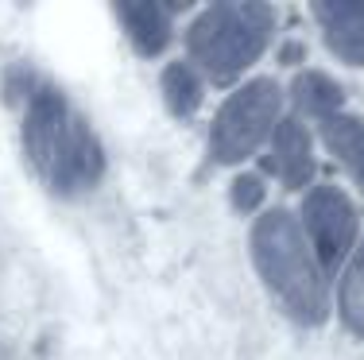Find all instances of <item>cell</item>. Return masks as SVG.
I'll list each match as a JSON object with an SVG mask.
<instances>
[{
  "instance_id": "6da1fadb",
  "label": "cell",
  "mask_w": 364,
  "mask_h": 360,
  "mask_svg": "<svg viewBox=\"0 0 364 360\" xmlns=\"http://www.w3.org/2000/svg\"><path fill=\"white\" fill-rule=\"evenodd\" d=\"M252 256L264 276L267 290L287 306L291 318L306 325H322L329 314L326 279L318 271V260L302 236L299 221L287 209H272L252 229Z\"/></svg>"
},
{
  "instance_id": "7a4b0ae2",
  "label": "cell",
  "mask_w": 364,
  "mask_h": 360,
  "mask_svg": "<svg viewBox=\"0 0 364 360\" xmlns=\"http://www.w3.org/2000/svg\"><path fill=\"white\" fill-rule=\"evenodd\" d=\"M272 28L275 12L267 4H213L186 31L190 62L213 85H229L264 55Z\"/></svg>"
},
{
  "instance_id": "3957f363",
  "label": "cell",
  "mask_w": 364,
  "mask_h": 360,
  "mask_svg": "<svg viewBox=\"0 0 364 360\" xmlns=\"http://www.w3.org/2000/svg\"><path fill=\"white\" fill-rule=\"evenodd\" d=\"M279 113H283V89L275 85V78H256L240 85L213 120V132H210L213 159L218 163L248 159L275 132Z\"/></svg>"
},
{
  "instance_id": "277c9868",
  "label": "cell",
  "mask_w": 364,
  "mask_h": 360,
  "mask_svg": "<svg viewBox=\"0 0 364 360\" xmlns=\"http://www.w3.org/2000/svg\"><path fill=\"white\" fill-rule=\"evenodd\" d=\"M302 225L318 263L333 271L357 244V209L337 186H314L302 202Z\"/></svg>"
},
{
  "instance_id": "5b68a950",
  "label": "cell",
  "mask_w": 364,
  "mask_h": 360,
  "mask_svg": "<svg viewBox=\"0 0 364 360\" xmlns=\"http://www.w3.org/2000/svg\"><path fill=\"white\" fill-rule=\"evenodd\" d=\"M101 170H105V156H101L97 136H93V128L85 124V116L70 113L63 136H58L55 159H50V167H47L50 190L63 194V198H74V194L97 186Z\"/></svg>"
},
{
  "instance_id": "8992f818",
  "label": "cell",
  "mask_w": 364,
  "mask_h": 360,
  "mask_svg": "<svg viewBox=\"0 0 364 360\" xmlns=\"http://www.w3.org/2000/svg\"><path fill=\"white\" fill-rule=\"evenodd\" d=\"M66 120H70V105L58 89L50 85H39L36 93L28 97V116H23V151L36 167L47 175L50 159H55L58 136H63Z\"/></svg>"
},
{
  "instance_id": "52a82bcc",
  "label": "cell",
  "mask_w": 364,
  "mask_h": 360,
  "mask_svg": "<svg viewBox=\"0 0 364 360\" xmlns=\"http://www.w3.org/2000/svg\"><path fill=\"white\" fill-rule=\"evenodd\" d=\"M264 170H272L287 190H302L314 178V143L302 120H279L272 132V148L264 156Z\"/></svg>"
},
{
  "instance_id": "ba28073f",
  "label": "cell",
  "mask_w": 364,
  "mask_h": 360,
  "mask_svg": "<svg viewBox=\"0 0 364 360\" xmlns=\"http://www.w3.org/2000/svg\"><path fill=\"white\" fill-rule=\"evenodd\" d=\"M326 43L345 66H364V0H329L314 4Z\"/></svg>"
},
{
  "instance_id": "9c48e42d",
  "label": "cell",
  "mask_w": 364,
  "mask_h": 360,
  "mask_svg": "<svg viewBox=\"0 0 364 360\" xmlns=\"http://www.w3.org/2000/svg\"><path fill=\"white\" fill-rule=\"evenodd\" d=\"M117 16L140 55H159L171 43V8L144 0V4H117Z\"/></svg>"
},
{
  "instance_id": "30bf717a",
  "label": "cell",
  "mask_w": 364,
  "mask_h": 360,
  "mask_svg": "<svg viewBox=\"0 0 364 360\" xmlns=\"http://www.w3.org/2000/svg\"><path fill=\"white\" fill-rule=\"evenodd\" d=\"M291 101H294V109H299V113L318 116V120H329V116L341 113L345 93H341V85L329 78V74H322V70H306V74H299V78H294V85H291Z\"/></svg>"
},
{
  "instance_id": "8fae6325",
  "label": "cell",
  "mask_w": 364,
  "mask_h": 360,
  "mask_svg": "<svg viewBox=\"0 0 364 360\" xmlns=\"http://www.w3.org/2000/svg\"><path fill=\"white\" fill-rule=\"evenodd\" d=\"M322 140H326L329 156H337L353 175L364 170V120L360 116L337 113V116L322 120Z\"/></svg>"
},
{
  "instance_id": "7c38bea8",
  "label": "cell",
  "mask_w": 364,
  "mask_h": 360,
  "mask_svg": "<svg viewBox=\"0 0 364 360\" xmlns=\"http://www.w3.org/2000/svg\"><path fill=\"white\" fill-rule=\"evenodd\" d=\"M202 97H205V85L190 62H171L163 70V101L175 116H194Z\"/></svg>"
},
{
  "instance_id": "4fadbf2b",
  "label": "cell",
  "mask_w": 364,
  "mask_h": 360,
  "mask_svg": "<svg viewBox=\"0 0 364 360\" xmlns=\"http://www.w3.org/2000/svg\"><path fill=\"white\" fill-rule=\"evenodd\" d=\"M341 322L353 333H364V240H360L357 256H353L349 271H345V283H341Z\"/></svg>"
},
{
  "instance_id": "5bb4252c",
  "label": "cell",
  "mask_w": 364,
  "mask_h": 360,
  "mask_svg": "<svg viewBox=\"0 0 364 360\" xmlns=\"http://www.w3.org/2000/svg\"><path fill=\"white\" fill-rule=\"evenodd\" d=\"M264 178L259 175H237L232 178V205H237L240 213H252L259 209V202H264Z\"/></svg>"
},
{
  "instance_id": "9a60e30c",
  "label": "cell",
  "mask_w": 364,
  "mask_h": 360,
  "mask_svg": "<svg viewBox=\"0 0 364 360\" xmlns=\"http://www.w3.org/2000/svg\"><path fill=\"white\" fill-rule=\"evenodd\" d=\"M294 58H302V47H294V43L283 47V62H294Z\"/></svg>"
},
{
  "instance_id": "2e32d148",
  "label": "cell",
  "mask_w": 364,
  "mask_h": 360,
  "mask_svg": "<svg viewBox=\"0 0 364 360\" xmlns=\"http://www.w3.org/2000/svg\"><path fill=\"white\" fill-rule=\"evenodd\" d=\"M357 182H360V194H364V170H357Z\"/></svg>"
}]
</instances>
